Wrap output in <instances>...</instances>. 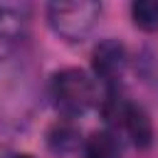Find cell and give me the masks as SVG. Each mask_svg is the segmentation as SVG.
<instances>
[{"instance_id":"obj_8","label":"cell","mask_w":158,"mask_h":158,"mask_svg":"<svg viewBox=\"0 0 158 158\" xmlns=\"http://www.w3.org/2000/svg\"><path fill=\"white\" fill-rule=\"evenodd\" d=\"M77 143H79L77 131H74L69 123H59V126H54V128L49 131V146H52V151H57V153H69V151L77 148Z\"/></svg>"},{"instance_id":"obj_9","label":"cell","mask_w":158,"mask_h":158,"mask_svg":"<svg viewBox=\"0 0 158 158\" xmlns=\"http://www.w3.org/2000/svg\"><path fill=\"white\" fill-rule=\"evenodd\" d=\"M7 158H35V156H30V153H15V156H7Z\"/></svg>"},{"instance_id":"obj_7","label":"cell","mask_w":158,"mask_h":158,"mask_svg":"<svg viewBox=\"0 0 158 158\" xmlns=\"http://www.w3.org/2000/svg\"><path fill=\"white\" fill-rule=\"evenodd\" d=\"M131 15L136 27L146 30V32H156L158 30V0H138L131 5Z\"/></svg>"},{"instance_id":"obj_2","label":"cell","mask_w":158,"mask_h":158,"mask_svg":"<svg viewBox=\"0 0 158 158\" xmlns=\"http://www.w3.org/2000/svg\"><path fill=\"white\" fill-rule=\"evenodd\" d=\"M101 15V5L96 2H52L49 5V22L52 27L67 40H81Z\"/></svg>"},{"instance_id":"obj_6","label":"cell","mask_w":158,"mask_h":158,"mask_svg":"<svg viewBox=\"0 0 158 158\" xmlns=\"http://www.w3.org/2000/svg\"><path fill=\"white\" fill-rule=\"evenodd\" d=\"M27 27V7H12V5H5L0 7V37H17L22 35Z\"/></svg>"},{"instance_id":"obj_3","label":"cell","mask_w":158,"mask_h":158,"mask_svg":"<svg viewBox=\"0 0 158 158\" xmlns=\"http://www.w3.org/2000/svg\"><path fill=\"white\" fill-rule=\"evenodd\" d=\"M114 118L121 126V131L131 138V143L136 148H148L151 146V141H153V123H151L148 114L141 106H136L131 101H121V104H116Z\"/></svg>"},{"instance_id":"obj_1","label":"cell","mask_w":158,"mask_h":158,"mask_svg":"<svg viewBox=\"0 0 158 158\" xmlns=\"http://www.w3.org/2000/svg\"><path fill=\"white\" fill-rule=\"evenodd\" d=\"M52 96L64 114L79 116L96 104V84L84 69H59L52 77Z\"/></svg>"},{"instance_id":"obj_5","label":"cell","mask_w":158,"mask_h":158,"mask_svg":"<svg viewBox=\"0 0 158 158\" xmlns=\"http://www.w3.org/2000/svg\"><path fill=\"white\" fill-rule=\"evenodd\" d=\"M84 158H121L118 138L111 131H94L86 138Z\"/></svg>"},{"instance_id":"obj_4","label":"cell","mask_w":158,"mask_h":158,"mask_svg":"<svg viewBox=\"0 0 158 158\" xmlns=\"http://www.w3.org/2000/svg\"><path fill=\"white\" fill-rule=\"evenodd\" d=\"M91 64L99 79L104 81H114L123 74L126 69V49L121 42L116 40H104L96 44L94 54H91Z\"/></svg>"}]
</instances>
